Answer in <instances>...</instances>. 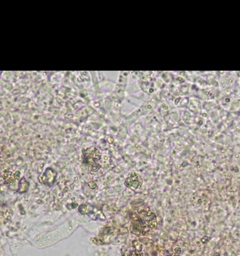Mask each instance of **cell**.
Instances as JSON below:
<instances>
[{
  "label": "cell",
  "mask_w": 240,
  "mask_h": 256,
  "mask_svg": "<svg viewBox=\"0 0 240 256\" xmlns=\"http://www.w3.org/2000/svg\"><path fill=\"white\" fill-rule=\"evenodd\" d=\"M157 219L155 214L152 211L143 210L136 215L131 225L130 230L135 234L144 235L155 229Z\"/></svg>",
  "instance_id": "cell-1"
},
{
  "label": "cell",
  "mask_w": 240,
  "mask_h": 256,
  "mask_svg": "<svg viewBox=\"0 0 240 256\" xmlns=\"http://www.w3.org/2000/svg\"><path fill=\"white\" fill-rule=\"evenodd\" d=\"M84 164H87L90 170L92 171H97L101 167L97 164V161L100 159V151L97 149H89L85 154Z\"/></svg>",
  "instance_id": "cell-2"
},
{
  "label": "cell",
  "mask_w": 240,
  "mask_h": 256,
  "mask_svg": "<svg viewBox=\"0 0 240 256\" xmlns=\"http://www.w3.org/2000/svg\"><path fill=\"white\" fill-rule=\"evenodd\" d=\"M143 183V180L140 176L135 172H131L124 182V184L129 188L133 190L139 189Z\"/></svg>",
  "instance_id": "cell-3"
},
{
  "label": "cell",
  "mask_w": 240,
  "mask_h": 256,
  "mask_svg": "<svg viewBox=\"0 0 240 256\" xmlns=\"http://www.w3.org/2000/svg\"><path fill=\"white\" fill-rule=\"evenodd\" d=\"M55 177V174L53 170L48 168L41 177V180L44 184L50 185L53 184Z\"/></svg>",
  "instance_id": "cell-4"
},
{
  "label": "cell",
  "mask_w": 240,
  "mask_h": 256,
  "mask_svg": "<svg viewBox=\"0 0 240 256\" xmlns=\"http://www.w3.org/2000/svg\"><path fill=\"white\" fill-rule=\"evenodd\" d=\"M29 184L27 181L26 180L25 178H22V179L20 181L19 183V191L20 192H26L28 189Z\"/></svg>",
  "instance_id": "cell-5"
},
{
  "label": "cell",
  "mask_w": 240,
  "mask_h": 256,
  "mask_svg": "<svg viewBox=\"0 0 240 256\" xmlns=\"http://www.w3.org/2000/svg\"><path fill=\"white\" fill-rule=\"evenodd\" d=\"M87 211V206L85 205H82L79 206V212L81 214H85Z\"/></svg>",
  "instance_id": "cell-6"
},
{
  "label": "cell",
  "mask_w": 240,
  "mask_h": 256,
  "mask_svg": "<svg viewBox=\"0 0 240 256\" xmlns=\"http://www.w3.org/2000/svg\"><path fill=\"white\" fill-rule=\"evenodd\" d=\"M88 186H90L91 189H95V188H96V184H95V182H89L88 183Z\"/></svg>",
  "instance_id": "cell-7"
},
{
  "label": "cell",
  "mask_w": 240,
  "mask_h": 256,
  "mask_svg": "<svg viewBox=\"0 0 240 256\" xmlns=\"http://www.w3.org/2000/svg\"><path fill=\"white\" fill-rule=\"evenodd\" d=\"M20 172L19 171H17L15 173V174H14V178L15 179H16V180H19V179H20Z\"/></svg>",
  "instance_id": "cell-8"
}]
</instances>
